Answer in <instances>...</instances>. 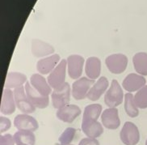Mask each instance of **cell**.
I'll return each mask as SVG.
<instances>
[{
	"instance_id": "obj_14",
	"label": "cell",
	"mask_w": 147,
	"mask_h": 145,
	"mask_svg": "<svg viewBox=\"0 0 147 145\" xmlns=\"http://www.w3.org/2000/svg\"><path fill=\"white\" fill-rule=\"evenodd\" d=\"M16 104L14 97V92L9 88H5L3 92L0 111L4 115H11L16 111Z\"/></svg>"
},
{
	"instance_id": "obj_20",
	"label": "cell",
	"mask_w": 147,
	"mask_h": 145,
	"mask_svg": "<svg viewBox=\"0 0 147 145\" xmlns=\"http://www.w3.org/2000/svg\"><path fill=\"white\" fill-rule=\"evenodd\" d=\"M54 52L52 45L40 40H32V53L34 57L41 58L49 55Z\"/></svg>"
},
{
	"instance_id": "obj_11",
	"label": "cell",
	"mask_w": 147,
	"mask_h": 145,
	"mask_svg": "<svg viewBox=\"0 0 147 145\" xmlns=\"http://www.w3.org/2000/svg\"><path fill=\"white\" fill-rule=\"evenodd\" d=\"M146 84V80L143 75H138L135 73H130L123 80L122 87L127 92H137L143 88Z\"/></svg>"
},
{
	"instance_id": "obj_5",
	"label": "cell",
	"mask_w": 147,
	"mask_h": 145,
	"mask_svg": "<svg viewBox=\"0 0 147 145\" xmlns=\"http://www.w3.org/2000/svg\"><path fill=\"white\" fill-rule=\"evenodd\" d=\"M94 84L95 81L93 79L87 77H82L73 83L71 94L75 100H83L87 98L88 92Z\"/></svg>"
},
{
	"instance_id": "obj_24",
	"label": "cell",
	"mask_w": 147,
	"mask_h": 145,
	"mask_svg": "<svg viewBox=\"0 0 147 145\" xmlns=\"http://www.w3.org/2000/svg\"><path fill=\"white\" fill-rule=\"evenodd\" d=\"M103 107L100 104H91L85 107L82 115V120L86 121H97L101 115Z\"/></svg>"
},
{
	"instance_id": "obj_12",
	"label": "cell",
	"mask_w": 147,
	"mask_h": 145,
	"mask_svg": "<svg viewBox=\"0 0 147 145\" xmlns=\"http://www.w3.org/2000/svg\"><path fill=\"white\" fill-rule=\"evenodd\" d=\"M101 120L103 126L109 130H116L121 125L118 110L116 107L104 110L101 115Z\"/></svg>"
},
{
	"instance_id": "obj_22",
	"label": "cell",
	"mask_w": 147,
	"mask_h": 145,
	"mask_svg": "<svg viewBox=\"0 0 147 145\" xmlns=\"http://www.w3.org/2000/svg\"><path fill=\"white\" fill-rule=\"evenodd\" d=\"M135 70L141 75H147V53L139 52L133 58Z\"/></svg>"
},
{
	"instance_id": "obj_26",
	"label": "cell",
	"mask_w": 147,
	"mask_h": 145,
	"mask_svg": "<svg viewBox=\"0 0 147 145\" xmlns=\"http://www.w3.org/2000/svg\"><path fill=\"white\" fill-rule=\"evenodd\" d=\"M134 101L138 109H146L147 108V85L138 90L134 95Z\"/></svg>"
},
{
	"instance_id": "obj_21",
	"label": "cell",
	"mask_w": 147,
	"mask_h": 145,
	"mask_svg": "<svg viewBox=\"0 0 147 145\" xmlns=\"http://www.w3.org/2000/svg\"><path fill=\"white\" fill-rule=\"evenodd\" d=\"M27 82V76L20 72H8L5 81L6 88H16Z\"/></svg>"
},
{
	"instance_id": "obj_8",
	"label": "cell",
	"mask_w": 147,
	"mask_h": 145,
	"mask_svg": "<svg viewBox=\"0 0 147 145\" xmlns=\"http://www.w3.org/2000/svg\"><path fill=\"white\" fill-rule=\"evenodd\" d=\"M24 88H25V92H26L28 100L36 108L45 109L46 107H48L49 103V97H45L41 94H40L28 81L25 84Z\"/></svg>"
},
{
	"instance_id": "obj_31",
	"label": "cell",
	"mask_w": 147,
	"mask_h": 145,
	"mask_svg": "<svg viewBox=\"0 0 147 145\" xmlns=\"http://www.w3.org/2000/svg\"><path fill=\"white\" fill-rule=\"evenodd\" d=\"M146 145H147V140H146Z\"/></svg>"
},
{
	"instance_id": "obj_23",
	"label": "cell",
	"mask_w": 147,
	"mask_h": 145,
	"mask_svg": "<svg viewBox=\"0 0 147 145\" xmlns=\"http://www.w3.org/2000/svg\"><path fill=\"white\" fill-rule=\"evenodd\" d=\"M16 145H35L36 136L32 131H19L13 136Z\"/></svg>"
},
{
	"instance_id": "obj_19",
	"label": "cell",
	"mask_w": 147,
	"mask_h": 145,
	"mask_svg": "<svg viewBox=\"0 0 147 145\" xmlns=\"http://www.w3.org/2000/svg\"><path fill=\"white\" fill-rule=\"evenodd\" d=\"M85 72L89 79L95 80L99 78L101 72V62L96 57L87 58L85 65Z\"/></svg>"
},
{
	"instance_id": "obj_18",
	"label": "cell",
	"mask_w": 147,
	"mask_h": 145,
	"mask_svg": "<svg viewBox=\"0 0 147 145\" xmlns=\"http://www.w3.org/2000/svg\"><path fill=\"white\" fill-rule=\"evenodd\" d=\"M82 130L83 133L89 138H98L104 133V128L98 121L82 120Z\"/></svg>"
},
{
	"instance_id": "obj_28",
	"label": "cell",
	"mask_w": 147,
	"mask_h": 145,
	"mask_svg": "<svg viewBox=\"0 0 147 145\" xmlns=\"http://www.w3.org/2000/svg\"><path fill=\"white\" fill-rule=\"evenodd\" d=\"M11 127V121L7 118L2 116L0 118V131L1 133H3V132L8 131Z\"/></svg>"
},
{
	"instance_id": "obj_10",
	"label": "cell",
	"mask_w": 147,
	"mask_h": 145,
	"mask_svg": "<svg viewBox=\"0 0 147 145\" xmlns=\"http://www.w3.org/2000/svg\"><path fill=\"white\" fill-rule=\"evenodd\" d=\"M84 62L83 57L78 54L69 55L67 58L68 74L71 79H77L82 75Z\"/></svg>"
},
{
	"instance_id": "obj_32",
	"label": "cell",
	"mask_w": 147,
	"mask_h": 145,
	"mask_svg": "<svg viewBox=\"0 0 147 145\" xmlns=\"http://www.w3.org/2000/svg\"><path fill=\"white\" fill-rule=\"evenodd\" d=\"M69 145H73V144H69Z\"/></svg>"
},
{
	"instance_id": "obj_15",
	"label": "cell",
	"mask_w": 147,
	"mask_h": 145,
	"mask_svg": "<svg viewBox=\"0 0 147 145\" xmlns=\"http://www.w3.org/2000/svg\"><path fill=\"white\" fill-rule=\"evenodd\" d=\"M30 84L33 88L45 97H49L52 93V88L45 77L39 74H33L30 78Z\"/></svg>"
},
{
	"instance_id": "obj_6",
	"label": "cell",
	"mask_w": 147,
	"mask_h": 145,
	"mask_svg": "<svg viewBox=\"0 0 147 145\" xmlns=\"http://www.w3.org/2000/svg\"><path fill=\"white\" fill-rule=\"evenodd\" d=\"M67 60L62 59L60 63L53 69L48 76L47 81L53 89L59 88L65 83V70H66Z\"/></svg>"
},
{
	"instance_id": "obj_1",
	"label": "cell",
	"mask_w": 147,
	"mask_h": 145,
	"mask_svg": "<svg viewBox=\"0 0 147 145\" xmlns=\"http://www.w3.org/2000/svg\"><path fill=\"white\" fill-rule=\"evenodd\" d=\"M123 98L124 92L121 88V85L119 84L117 79H113L111 84V87L104 96L105 104L110 108H114L121 105L123 101Z\"/></svg>"
},
{
	"instance_id": "obj_25",
	"label": "cell",
	"mask_w": 147,
	"mask_h": 145,
	"mask_svg": "<svg viewBox=\"0 0 147 145\" xmlns=\"http://www.w3.org/2000/svg\"><path fill=\"white\" fill-rule=\"evenodd\" d=\"M125 110L130 118H136L139 115L138 108L135 104L134 97L131 92L126 93L125 96Z\"/></svg>"
},
{
	"instance_id": "obj_16",
	"label": "cell",
	"mask_w": 147,
	"mask_h": 145,
	"mask_svg": "<svg viewBox=\"0 0 147 145\" xmlns=\"http://www.w3.org/2000/svg\"><path fill=\"white\" fill-rule=\"evenodd\" d=\"M60 60V56L58 54H53L49 57L42 58L36 63V69L40 74L46 75L51 73L53 69L57 66V64Z\"/></svg>"
},
{
	"instance_id": "obj_17",
	"label": "cell",
	"mask_w": 147,
	"mask_h": 145,
	"mask_svg": "<svg viewBox=\"0 0 147 145\" xmlns=\"http://www.w3.org/2000/svg\"><path fill=\"white\" fill-rule=\"evenodd\" d=\"M108 84H109L108 80L106 77L104 76L100 77L90 89V91L87 94V98L92 101H98L101 96L105 92V91L108 89Z\"/></svg>"
},
{
	"instance_id": "obj_29",
	"label": "cell",
	"mask_w": 147,
	"mask_h": 145,
	"mask_svg": "<svg viewBox=\"0 0 147 145\" xmlns=\"http://www.w3.org/2000/svg\"><path fill=\"white\" fill-rule=\"evenodd\" d=\"M14 137L10 134L3 135L0 137V145H15Z\"/></svg>"
},
{
	"instance_id": "obj_7",
	"label": "cell",
	"mask_w": 147,
	"mask_h": 145,
	"mask_svg": "<svg viewBox=\"0 0 147 145\" xmlns=\"http://www.w3.org/2000/svg\"><path fill=\"white\" fill-rule=\"evenodd\" d=\"M24 89L25 88L24 86L14 89V97L16 107L24 114H32L36 110V107L28 100L27 94L24 92Z\"/></svg>"
},
{
	"instance_id": "obj_2",
	"label": "cell",
	"mask_w": 147,
	"mask_h": 145,
	"mask_svg": "<svg viewBox=\"0 0 147 145\" xmlns=\"http://www.w3.org/2000/svg\"><path fill=\"white\" fill-rule=\"evenodd\" d=\"M51 99L53 106L55 109H60L67 106L70 101V86L69 83L65 82L59 88L53 89Z\"/></svg>"
},
{
	"instance_id": "obj_27",
	"label": "cell",
	"mask_w": 147,
	"mask_h": 145,
	"mask_svg": "<svg viewBox=\"0 0 147 145\" xmlns=\"http://www.w3.org/2000/svg\"><path fill=\"white\" fill-rule=\"evenodd\" d=\"M76 130L73 127H67L58 139L59 145H69L74 139Z\"/></svg>"
},
{
	"instance_id": "obj_13",
	"label": "cell",
	"mask_w": 147,
	"mask_h": 145,
	"mask_svg": "<svg viewBox=\"0 0 147 145\" xmlns=\"http://www.w3.org/2000/svg\"><path fill=\"white\" fill-rule=\"evenodd\" d=\"M81 115V110L78 106L75 105H67L61 107L57 111V118L64 122L71 123Z\"/></svg>"
},
{
	"instance_id": "obj_9",
	"label": "cell",
	"mask_w": 147,
	"mask_h": 145,
	"mask_svg": "<svg viewBox=\"0 0 147 145\" xmlns=\"http://www.w3.org/2000/svg\"><path fill=\"white\" fill-rule=\"evenodd\" d=\"M14 125L19 131H35L39 127L38 122L33 117L27 114L18 115L14 119Z\"/></svg>"
},
{
	"instance_id": "obj_30",
	"label": "cell",
	"mask_w": 147,
	"mask_h": 145,
	"mask_svg": "<svg viewBox=\"0 0 147 145\" xmlns=\"http://www.w3.org/2000/svg\"><path fill=\"white\" fill-rule=\"evenodd\" d=\"M78 145H100L99 141L93 138H83L82 140L79 142Z\"/></svg>"
},
{
	"instance_id": "obj_3",
	"label": "cell",
	"mask_w": 147,
	"mask_h": 145,
	"mask_svg": "<svg viewBox=\"0 0 147 145\" xmlns=\"http://www.w3.org/2000/svg\"><path fill=\"white\" fill-rule=\"evenodd\" d=\"M128 58L123 54H115L109 55L105 59V64L113 74L119 75L126 70Z\"/></svg>"
},
{
	"instance_id": "obj_4",
	"label": "cell",
	"mask_w": 147,
	"mask_h": 145,
	"mask_svg": "<svg viewBox=\"0 0 147 145\" xmlns=\"http://www.w3.org/2000/svg\"><path fill=\"white\" fill-rule=\"evenodd\" d=\"M120 138L124 144H138L140 140V133L138 128L134 123L126 122L121 129Z\"/></svg>"
}]
</instances>
